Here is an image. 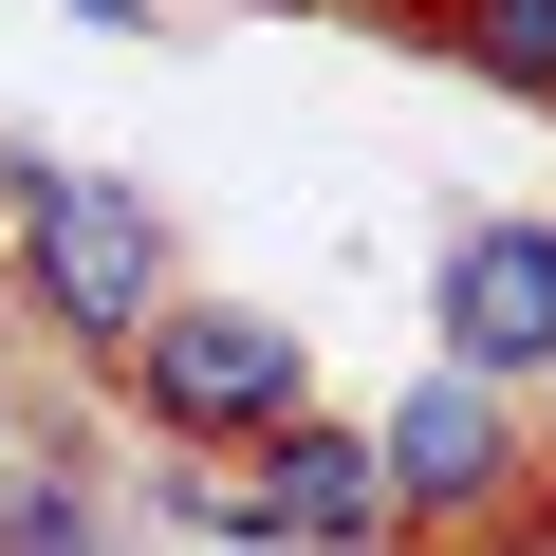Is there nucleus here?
Wrapping results in <instances>:
<instances>
[{"label":"nucleus","mask_w":556,"mask_h":556,"mask_svg":"<svg viewBox=\"0 0 556 556\" xmlns=\"http://www.w3.org/2000/svg\"><path fill=\"white\" fill-rule=\"evenodd\" d=\"M0 223H20V298H38L93 371L167 316V223H149V186H112V167H75V149H20V167H0Z\"/></svg>","instance_id":"f257e3e1"},{"label":"nucleus","mask_w":556,"mask_h":556,"mask_svg":"<svg viewBox=\"0 0 556 556\" xmlns=\"http://www.w3.org/2000/svg\"><path fill=\"white\" fill-rule=\"evenodd\" d=\"M112 371H130V408H149L186 464H241L260 427H298V408H316L298 316H260V298H186V278H167V316H149Z\"/></svg>","instance_id":"f03ea898"},{"label":"nucleus","mask_w":556,"mask_h":556,"mask_svg":"<svg viewBox=\"0 0 556 556\" xmlns=\"http://www.w3.org/2000/svg\"><path fill=\"white\" fill-rule=\"evenodd\" d=\"M371 482H390V538H519L538 501V445H519V390H464V371H408L371 408Z\"/></svg>","instance_id":"7ed1b4c3"},{"label":"nucleus","mask_w":556,"mask_h":556,"mask_svg":"<svg viewBox=\"0 0 556 556\" xmlns=\"http://www.w3.org/2000/svg\"><path fill=\"white\" fill-rule=\"evenodd\" d=\"M223 538H260V556H390L371 427H334V408L260 427V445H241V482H223Z\"/></svg>","instance_id":"20e7f679"},{"label":"nucleus","mask_w":556,"mask_h":556,"mask_svg":"<svg viewBox=\"0 0 556 556\" xmlns=\"http://www.w3.org/2000/svg\"><path fill=\"white\" fill-rule=\"evenodd\" d=\"M445 371L464 390H556V223L519 204V223H464L445 241Z\"/></svg>","instance_id":"39448f33"},{"label":"nucleus","mask_w":556,"mask_h":556,"mask_svg":"<svg viewBox=\"0 0 556 556\" xmlns=\"http://www.w3.org/2000/svg\"><path fill=\"white\" fill-rule=\"evenodd\" d=\"M427 20H445V56H464V75H501V93H538V112H556V0H427Z\"/></svg>","instance_id":"423d86ee"},{"label":"nucleus","mask_w":556,"mask_h":556,"mask_svg":"<svg viewBox=\"0 0 556 556\" xmlns=\"http://www.w3.org/2000/svg\"><path fill=\"white\" fill-rule=\"evenodd\" d=\"M0 556H112L93 482H75V464H0Z\"/></svg>","instance_id":"0eeeda50"},{"label":"nucleus","mask_w":556,"mask_h":556,"mask_svg":"<svg viewBox=\"0 0 556 556\" xmlns=\"http://www.w3.org/2000/svg\"><path fill=\"white\" fill-rule=\"evenodd\" d=\"M75 20H112V38H130V20H149V0H75Z\"/></svg>","instance_id":"6e6552de"}]
</instances>
